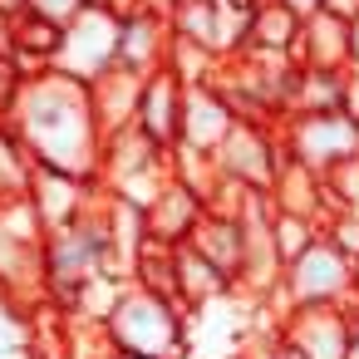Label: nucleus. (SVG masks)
Instances as JSON below:
<instances>
[{"label":"nucleus","mask_w":359,"mask_h":359,"mask_svg":"<svg viewBox=\"0 0 359 359\" xmlns=\"http://www.w3.org/2000/svg\"><path fill=\"white\" fill-rule=\"evenodd\" d=\"M15 138L25 143V153L35 158V168H55L84 182H99L104 172V128L89 99L84 79H69L60 69H45L35 79L20 84L15 104L0 114Z\"/></svg>","instance_id":"f257e3e1"},{"label":"nucleus","mask_w":359,"mask_h":359,"mask_svg":"<svg viewBox=\"0 0 359 359\" xmlns=\"http://www.w3.org/2000/svg\"><path fill=\"white\" fill-rule=\"evenodd\" d=\"M104 344L114 354L138 359H192V310L177 300H163L143 285H123L99 325Z\"/></svg>","instance_id":"f03ea898"},{"label":"nucleus","mask_w":359,"mask_h":359,"mask_svg":"<svg viewBox=\"0 0 359 359\" xmlns=\"http://www.w3.org/2000/svg\"><path fill=\"white\" fill-rule=\"evenodd\" d=\"M172 182V163L158 143H148L138 128H123L104 143V172H99V187L138 212L153 207V197Z\"/></svg>","instance_id":"7ed1b4c3"},{"label":"nucleus","mask_w":359,"mask_h":359,"mask_svg":"<svg viewBox=\"0 0 359 359\" xmlns=\"http://www.w3.org/2000/svg\"><path fill=\"white\" fill-rule=\"evenodd\" d=\"M212 163H217L222 177L241 182L246 192L271 197V187H276L280 168L290 163V153H285L280 123H246V118H236V128H231L226 143L212 153Z\"/></svg>","instance_id":"20e7f679"},{"label":"nucleus","mask_w":359,"mask_h":359,"mask_svg":"<svg viewBox=\"0 0 359 359\" xmlns=\"http://www.w3.org/2000/svg\"><path fill=\"white\" fill-rule=\"evenodd\" d=\"M276 300H280V310H290V305H349L354 300V261L320 231L315 246L285 266Z\"/></svg>","instance_id":"39448f33"},{"label":"nucleus","mask_w":359,"mask_h":359,"mask_svg":"<svg viewBox=\"0 0 359 359\" xmlns=\"http://www.w3.org/2000/svg\"><path fill=\"white\" fill-rule=\"evenodd\" d=\"M280 138H285L290 163H300V168H310L320 177L330 168L359 158V123L344 109H334V114H285Z\"/></svg>","instance_id":"423d86ee"},{"label":"nucleus","mask_w":359,"mask_h":359,"mask_svg":"<svg viewBox=\"0 0 359 359\" xmlns=\"http://www.w3.org/2000/svg\"><path fill=\"white\" fill-rule=\"evenodd\" d=\"M114 65H118V15L114 11H84L79 20L65 25V50L55 60L60 74L94 84Z\"/></svg>","instance_id":"0eeeda50"},{"label":"nucleus","mask_w":359,"mask_h":359,"mask_svg":"<svg viewBox=\"0 0 359 359\" xmlns=\"http://www.w3.org/2000/svg\"><path fill=\"white\" fill-rule=\"evenodd\" d=\"M280 334L300 359H349V305H290Z\"/></svg>","instance_id":"6e6552de"},{"label":"nucleus","mask_w":359,"mask_h":359,"mask_svg":"<svg viewBox=\"0 0 359 359\" xmlns=\"http://www.w3.org/2000/svg\"><path fill=\"white\" fill-rule=\"evenodd\" d=\"M25 197H30V207H35V217H40L45 236H50V231L74 226L104 197V187L99 182H84V177H69V172H55V168H35Z\"/></svg>","instance_id":"1a4fd4ad"},{"label":"nucleus","mask_w":359,"mask_h":359,"mask_svg":"<svg viewBox=\"0 0 359 359\" xmlns=\"http://www.w3.org/2000/svg\"><path fill=\"white\" fill-rule=\"evenodd\" d=\"M168 45H172V25L168 15L138 6L128 15H118V69L128 74H158L168 65Z\"/></svg>","instance_id":"9d476101"},{"label":"nucleus","mask_w":359,"mask_h":359,"mask_svg":"<svg viewBox=\"0 0 359 359\" xmlns=\"http://www.w3.org/2000/svg\"><path fill=\"white\" fill-rule=\"evenodd\" d=\"M182 94H187V84L177 74H168V69H158V74L143 79V99H138L133 128L148 143H158L163 153H172L177 138H182Z\"/></svg>","instance_id":"9b49d317"},{"label":"nucleus","mask_w":359,"mask_h":359,"mask_svg":"<svg viewBox=\"0 0 359 359\" xmlns=\"http://www.w3.org/2000/svg\"><path fill=\"white\" fill-rule=\"evenodd\" d=\"M202 217H207V197H202L197 187H187V182L172 177V182L153 197V207L143 212V231H148L153 241H163V246H187L192 231L202 226Z\"/></svg>","instance_id":"f8f14e48"},{"label":"nucleus","mask_w":359,"mask_h":359,"mask_svg":"<svg viewBox=\"0 0 359 359\" xmlns=\"http://www.w3.org/2000/svg\"><path fill=\"white\" fill-rule=\"evenodd\" d=\"M231 128H236V114H231L226 94L217 84H187V94H182V138L177 143H187L197 153H217Z\"/></svg>","instance_id":"ddd939ff"},{"label":"nucleus","mask_w":359,"mask_h":359,"mask_svg":"<svg viewBox=\"0 0 359 359\" xmlns=\"http://www.w3.org/2000/svg\"><path fill=\"white\" fill-rule=\"evenodd\" d=\"M89 99H94V114H99L104 138H114V133L133 128V118H138L143 74H128V69H118V65H114L109 74H99V79L89 84Z\"/></svg>","instance_id":"4468645a"},{"label":"nucleus","mask_w":359,"mask_h":359,"mask_svg":"<svg viewBox=\"0 0 359 359\" xmlns=\"http://www.w3.org/2000/svg\"><path fill=\"white\" fill-rule=\"evenodd\" d=\"M187 246H192L202 261H212L231 285L241 280V266H246V222H231V217H212V212H207Z\"/></svg>","instance_id":"2eb2a0df"},{"label":"nucleus","mask_w":359,"mask_h":359,"mask_svg":"<svg viewBox=\"0 0 359 359\" xmlns=\"http://www.w3.org/2000/svg\"><path fill=\"white\" fill-rule=\"evenodd\" d=\"M295 65H300V69H334V74H349V25L334 20V15H315V20L300 30Z\"/></svg>","instance_id":"dca6fc26"},{"label":"nucleus","mask_w":359,"mask_h":359,"mask_svg":"<svg viewBox=\"0 0 359 359\" xmlns=\"http://www.w3.org/2000/svg\"><path fill=\"white\" fill-rule=\"evenodd\" d=\"M300 20L280 6V0H261L251 11V30H246V55H276V60H295L300 45Z\"/></svg>","instance_id":"f3484780"},{"label":"nucleus","mask_w":359,"mask_h":359,"mask_svg":"<svg viewBox=\"0 0 359 359\" xmlns=\"http://www.w3.org/2000/svg\"><path fill=\"white\" fill-rule=\"evenodd\" d=\"M271 207L295 212V217H310V222H320V226L330 222L320 172H310V168H300V163H285V168H280V177H276V187H271Z\"/></svg>","instance_id":"a211bd4d"},{"label":"nucleus","mask_w":359,"mask_h":359,"mask_svg":"<svg viewBox=\"0 0 359 359\" xmlns=\"http://www.w3.org/2000/svg\"><path fill=\"white\" fill-rule=\"evenodd\" d=\"M133 285H143V290L182 305V295H177V246H163V241L143 236L138 261H133Z\"/></svg>","instance_id":"6ab92c4d"},{"label":"nucleus","mask_w":359,"mask_h":359,"mask_svg":"<svg viewBox=\"0 0 359 359\" xmlns=\"http://www.w3.org/2000/svg\"><path fill=\"white\" fill-rule=\"evenodd\" d=\"M344 84H349V74H334V69H300V74H295L290 114H334V109H344Z\"/></svg>","instance_id":"aec40b11"},{"label":"nucleus","mask_w":359,"mask_h":359,"mask_svg":"<svg viewBox=\"0 0 359 359\" xmlns=\"http://www.w3.org/2000/svg\"><path fill=\"white\" fill-rule=\"evenodd\" d=\"M30 177H35V158L25 153V143L15 138V128L0 118V207L15 202L30 192Z\"/></svg>","instance_id":"412c9836"},{"label":"nucleus","mask_w":359,"mask_h":359,"mask_svg":"<svg viewBox=\"0 0 359 359\" xmlns=\"http://www.w3.org/2000/svg\"><path fill=\"white\" fill-rule=\"evenodd\" d=\"M320 231H325L320 222H310V217H295V212H280V207H271V246H276L280 266L300 261V256L315 246V236H320Z\"/></svg>","instance_id":"4be33fe9"},{"label":"nucleus","mask_w":359,"mask_h":359,"mask_svg":"<svg viewBox=\"0 0 359 359\" xmlns=\"http://www.w3.org/2000/svg\"><path fill=\"white\" fill-rule=\"evenodd\" d=\"M320 182H325V207H330V217H334V212H359V158L330 168Z\"/></svg>","instance_id":"5701e85b"},{"label":"nucleus","mask_w":359,"mask_h":359,"mask_svg":"<svg viewBox=\"0 0 359 359\" xmlns=\"http://www.w3.org/2000/svg\"><path fill=\"white\" fill-rule=\"evenodd\" d=\"M236 359H300V354L290 349V339H285L280 325H276V330H251Z\"/></svg>","instance_id":"b1692460"},{"label":"nucleus","mask_w":359,"mask_h":359,"mask_svg":"<svg viewBox=\"0 0 359 359\" xmlns=\"http://www.w3.org/2000/svg\"><path fill=\"white\" fill-rule=\"evenodd\" d=\"M325 236H330V241L359 266V212H334V217L325 222Z\"/></svg>","instance_id":"393cba45"},{"label":"nucleus","mask_w":359,"mask_h":359,"mask_svg":"<svg viewBox=\"0 0 359 359\" xmlns=\"http://www.w3.org/2000/svg\"><path fill=\"white\" fill-rule=\"evenodd\" d=\"M30 11L45 15V20H55V25H69V20L84 15V0H30Z\"/></svg>","instance_id":"a878e982"},{"label":"nucleus","mask_w":359,"mask_h":359,"mask_svg":"<svg viewBox=\"0 0 359 359\" xmlns=\"http://www.w3.org/2000/svg\"><path fill=\"white\" fill-rule=\"evenodd\" d=\"M280 6H285V11H290L300 25H310L315 15H325V0H280Z\"/></svg>","instance_id":"bb28decb"},{"label":"nucleus","mask_w":359,"mask_h":359,"mask_svg":"<svg viewBox=\"0 0 359 359\" xmlns=\"http://www.w3.org/2000/svg\"><path fill=\"white\" fill-rule=\"evenodd\" d=\"M325 15H334V20H344V25H354V20H359V0H325Z\"/></svg>","instance_id":"cd10ccee"},{"label":"nucleus","mask_w":359,"mask_h":359,"mask_svg":"<svg viewBox=\"0 0 359 359\" xmlns=\"http://www.w3.org/2000/svg\"><path fill=\"white\" fill-rule=\"evenodd\" d=\"M344 114L359 123V69H349V84H344Z\"/></svg>","instance_id":"c85d7f7f"},{"label":"nucleus","mask_w":359,"mask_h":359,"mask_svg":"<svg viewBox=\"0 0 359 359\" xmlns=\"http://www.w3.org/2000/svg\"><path fill=\"white\" fill-rule=\"evenodd\" d=\"M349 359H359V295L349 300Z\"/></svg>","instance_id":"c756f323"},{"label":"nucleus","mask_w":359,"mask_h":359,"mask_svg":"<svg viewBox=\"0 0 359 359\" xmlns=\"http://www.w3.org/2000/svg\"><path fill=\"white\" fill-rule=\"evenodd\" d=\"M0 15H6V20H20V15H30V0H0Z\"/></svg>","instance_id":"7c9ffc66"},{"label":"nucleus","mask_w":359,"mask_h":359,"mask_svg":"<svg viewBox=\"0 0 359 359\" xmlns=\"http://www.w3.org/2000/svg\"><path fill=\"white\" fill-rule=\"evenodd\" d=\"M349 69H359V20L349 25Z\"/></svg>","instance_id":"2f4dec72"},{"label":"nucleus","mask_w":359,"mask_h":359,"mask_svg":"<svg viewBox=\"0 0 359 359\" xmlns=\"http://www.w3.org/2000/svg\"><path fill=\"white\" fill-rule=\"evenodd\" d=\"M354 295H359V266H354Z\"/></svg>","instance_id":"473e14b6"},{"label":"nucleus","mask_w":359,"mask_h":359,"mask_svg":"<svg viewBox=\"0 0 359 359\" xmlns=\"http://www.w3.org/2000/svg\"><path fill=\"white\" fill-rule=\"evenodd\" d=\"M123 359H138V354H123Z\"/></svg>","instance_id":"72a5a7b5"}]
</instances>
